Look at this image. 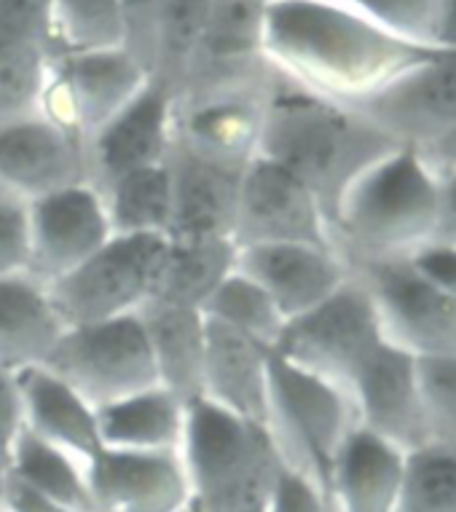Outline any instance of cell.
<instances>
[{"instance_id": "cell-48", "label": "cell", "mask_w": 456, "mask_h": 512, "mask_svg": "<svg viewBox=\"0 0 456 512\" xmlns=\"http://www.w3.org/2000/svg\"><path fill=\"white\" fill-rule=\"evenodd\" d=\"M258 3H263V6H269V3H274V0H258Z\"/></svg>"}, {"instance_id": "cell-21", "label": "cell", "mask_w": 456, "mask_h": 512, "mask_svg": "<svg viewBox=\"0 0 456 512\" xmlns=\"http://www.w3.org/2000/svg\"><path fill=\"white\" fill-rule=\"evenodd\" d=\"M172 183V226L175 239H234L239 183L245 169L202 159L178 145L167 156Z\"/></svg>"}, {"instance_id": "cell-35", "label": "cell", "mask_w": 456, "mask_h": 512, "mask_svg": "<svg viewBox=\"0 0 456 512\" xmlns=\"http://www.w3.org/2000/svg\"><path fill=\"white\" fill-rule=\"evenodd\" d=\"M210 9L212 0H164L159 65L153 78L167 86L172 94L183 86L188 70L194 65Z\"/></svg>"}, {"instance_id": "cell-9", "label": "cell", "mask_w": 456, "mask_h": 512, "mask_svg": "<svg viewBox=\"0 0 456 512\" xmlns=\"http://www.w3.org/2000/svg\"><path fill=\"white\" fill-rule=\"evenodd\" d=\"M379 309L384 338L414 357L456 354V295L435 285L408 258L352 266Z\"/></svg>"}, {"instance_id": "cell-28", "label": "cell", "mask_w": 456, "mask_h": 512, "mask_svg": "<svg viewBox=\"0 0 456 512\" xmlns=\"http://www.w3.org/2000/svg\"><path fill=\"white\" fill-rule=\"evenodd\" d=\"M237 269L234 239H164L151 301L204 309L223 279Z\"/></svg>"}, {"instance_id": "cell-42", "label": "cell", "mask_w": 456, "mask_h": 512, "mask_svg": "<svg viewBox=\"0 0 456 512\" xmlns=\"http://www.w3.org/2000/svg\"><path fill=\"white\" fill-rule=\"evenodd\" d=\"M22 432H25V403H22L19 373L0 365V464L6 470Z\"/></svg>"}, {"instance_id": "cell-31", "label": "cell", "mask_w": 456, "mask_h": 512, "mask_svg": "<svg viewBox=\"0 0 456 512\" xmlns=\"http://www.w3.org/2000/svg\"><path fill=\"white\" fill-rule=\"evenodd\" d=\"M202 311L204 317L212 319V322L234 330L239 336H247L271 352H274L282 330L288 325V319L282 317V311L266 295V290L239 269L231 271L220 282L218 290L210 295V301L204 303Z\"/></svg>"}, {"instance_id": "cell-15", "label": "cell", "mask_w": 456, "mask_h": 512, "mask_svg": "<svg viewBox=\"0 0 456 512\" xmlns=\"http://www.w3.org/2000/svg\"><path fill=\"white\" fill-rule=\"evenodd\" d=\"M30 210V269L41 285L68 277L113 239L102 194L92 183L70 185L27 204Z\"/></svg>"}, {"instance_id": "cell-3", "label": "cell", "mask_w": 456, "mask_h": 512, "mask_svg": "<svg viewBox=\"0 0 456 512\" xmlns=\"http://www.w3.org/2000/svg\"><path fill=\"white\" fill-rule=\"evenodd\" d=\"M440 180L416 145H400L357 177L333 215V242L347 261L408 258L435 239Z\"/></svg>"}, {"instance_id": "cell-16", "label": "cell", "mask_w": 456, "mask_h": 512, "mask_svg": "<svg viewBox=\"0 0 456 512\" xmlns=\"http://www.w3.org/2000/svg\"><path fill=\"white\" fill-rule=\"evenodd\" d=\"M357 427L411 454L430 443L424 421L416 357L392 341H381L347 387Z\"/></svg>"}, {"instance_id": "cell-37", "label": "cell", "mask_w": 456, "mask_h": 512, "mask_svg": "<svg viewBox=\"0 0 456 512\" xmlns=\"http://www.w3.org/2000/svg\"><path fill=\"white\" fill-rule=\"evenodd\" d=\"M387 33L435 49L440 0H349Z\"/></svg>"}, {"instance_id": "cell-5", "label": "cell", "mask_w": 456, "mask_h": 512, "mask_svg": "<svg viewBox=\"0 0 456 512\" xmlns=\"http://www.w3.org/2000/svg\"><path fill=\"white\" fill-rule=\"evenodd\" d=\"M269 429L285 462L306 472L328 491L330 470L357 416L344 387L271 352Z\"/></svg>"}, {"instance_id": "cell-17", "label": "cell", "mask_w": 456, "mask_h": 512, "mask_svg": "<svg viewBox=\"0 0 456 512\" xmlns=\"http://www.w3.org/2000/svg\"><path fill=\"white\" fill-rule=\"evenodd\" d=\"M237 269L266 290L285 319L328 301L352 277V266L336 247L304 242L237 247Z\"/></svg>"}, {"instance_id": "cell-12", "label": "cell", "mask_w": 456, "mask_h": 512, "mask_svg": "<svg viewBox=\"0 0 456 512\" xmlns=\"http://www.w3.org/2000/svg\"><path fill=\"white\" fill-rule=\"evenodd\" d=\"M89 183L86 143L51 113L0 121V191L22 202Z\"/></svg>"}, {"instance_id": "cell-32", "label": "cell", "mask_w": 456, "mask_h": 512, "mask_svg": "<svg viewBox=\"0 0 456 512\" xmlns=\"http://www.w3.org/2000/svg\"><path fill=\"white\" fill-rule=\"evenodd\" d=\"M54 57L41 43H0V121L46 113Z\"/></svg>"}, {"instance_id": "cell-40", "label": "cell", "mask_w": 456, "mask_h": 512, "mask_svg": "<svg viewBox=\"0 0 456 512\" xmlns=\"http://www.w3.org/2000/svg\"><path fill=\"white\" fill-rule=\"evenodd\" d=\"M0 43H41L54 51L51 0H0Z\"/></svg>"}, {"instance_id": "cell-23", "label": "cell", "mask_w": 456, "mask_h": 512, "mask_svg": "<svg viewBox=\"0 0 456 512\" xmlns=\"http://www.w3.org/2000/svg\"><path fill=\"white\" fill-rule=\"evenodd\" d=\"M25 429L43 443L89 464L102 451L97 408L46 368L19 370Z\"/></svg>"}, {"instance_id": "cell-47", "label": "cell", "mask_w": 456, "mask_h": 512, "mask_svg": "<svg viewBox=\"0 0 456 512\" xmlns=\"http://www.w3.org/2000/svg\"><path fill=\"white\" fill-rule=\"evenodd\" d=\"M419 151H432L440 161H446L448 167H456V129L448 132L446 137L435 140L432 145H427V148H419Z\"/></svg>"}, {"instance_id": "cell-24", "label": "cell", "mask_w": 456, "mask_h": 512, "mask_svg": "<svg viewBox=\"0 0 456 512\" xmlns=\"http://www.w3.org/2000/svg\"><path fill=\"white\" fill-rule=\"evenodd\" d=\"M406 454L355 427L328 480L333 512H397Z\"/></svg>"}, {"instance_id": "cell-46", "label": "cell", "mask_w": 456, "mask_h": 512, "mask_svg": "<svg viewBox=\"0 0 456 512\" xmlns=\"http://www.w3.org/2000/svg\"><path fill=\"white\" fill-rule=\"evenodd\" d=\"M435 49L456 51V0H440Z\"/></svg>"}, {"instance_id": "cell-30", "label": "cell", "mask_w": 456, "mask_h": 512, "mask_svg": "<svg viewBox=\"0 0 456 512\" xmlns=\"http://www.w3.org/2000/svg\"><path fill=\"white\" fill-rule=\"evenodd\" d=\"M9 475L22 480L25 486L41 491L54 502L65 504L73 512H94L86 464L70 454L43 443L41 437L22 432L11 451Z\"/></svg>"}, {"instance_id": "cell-41", "label": "cell", "mask_w": 456, "mask_h": 512, "mask_svg": "<svg viewBox=\"0 0 456 512\" xmlns=\"http://www.w3.org/2000/svg\"><path fill=\"white\" fill-rule=\"evenodd\" d=\"M266 512H333L328 491L296 467H285Z\"/></svg>"}, {"instance_id": "cell-10", "label": "cell", "mask_w": 456, "mask_h": 512, "mask_svg": "<svg viewBox=\"0 0 456 512\" xmlns=\"http://www.w3.org/2000/svg\"><path fill=\"white\" fill-rule=\"evenodd\" d=\"M271 76L274 70L253 84L175 94L172 145L226 167L245 169L258 156Z\"/></svg>"}, {"instance_id": "cell-19", "label": "cell", "mask_w": 456, "mask_h": 512, "mask_svg": "<svg viewBox=\"0 0 456 512\" xmlns=\"http://www.w3.org/2000/svg\"><path fill=\"white\" fill-rule=\"evenodd\" d=\"M94 512H191L183 456L102 448L86 464Z\"/></svg>"}, {"instance_id": "cell-44", "label": "cell", "mask_w": 456, "mask_h": 512, "mask_svg": "<svg viewBox=\"0 0 456 512\" xmlns=\"http://www.w3.org/2000/svg\"><path fill=\"white\" fill-rule=\"evenodd\" d=\"M0 507L3 512H73L65 504L54 502L49 496H43L41 491L25 486L22 480L6 472L3 486H0Z\"/></svg>"}, {"instance_id": "cell-11", "label": "cell", "mask_w": 456, "mask_h": 512, "mask_svg": "<svg viewBox=\"0 0 456 512\" xmlns=\"http://www.w3.org/2000/svg\"><path fill=\"white\" fill-rule=\"evenodd\" d=\"M400 145L427 148L456 129V51H440L349 105Z\"/></svg>"}, {"instance_id": "cell-38", "label": "cell", "mask_w": 456, "mask_h": 512, "mask_svg": "<svg viewBox=\"0 0 456 512\" xmlns=\"http://www.w3.org/2000/svg\"><path fill=\"white\" fill-rule=\"evenodd\" d=\"M119 11L124 51L132 54L153 78L159 65L164 0H119Z\"/></svg>"}, {"instance_id": "cell-34", "label": "cell", "mask_w": 456, "mask_h": 512, "mask_svg": "<svg viewBox=\"0 0 456 512\" xmlns=\"http://www.w3.org/2000/svg\"><path fill=\"white\" fill-rule=\"evenodd\" d=\"M397 512H456V448L427 443L406 454Z\"/></svg>"}, {"instance_id": "cell-18", "label": "cell", "mask_w": 456, "mask_h": 512, "mask_svg": "<svg viewBox=\"0 0 456 512\" xmlns=\"http://www.w3.org/2000/svg\"><path fill=\"white\" fill-rule=\"evenodd\" d=\"M175 94L153 78L132 105L86 140L89 183L100 191L137 169L164 164L172 148Z\"/></svg>"}, {"instance_id": "cell-29", "label": "cell", "mask_w": 456, "mask_h": 512, "mask_svg": "<svg viewBox=\"0 0 456 512\" xmlns=\"http://www.w3.org/2000/svg\"><path fill=\"white\" fill-rule=\"evenodd\" d=\"M110 228L119 236H169L172 183L167 161L137 169L100 188Z\"/></svg>"}, {"instance_id": "cell-50", "label": "cell", "mask_w": 456, "mask_h": 512, "mask_svg": "<svg viewBox=\"0 0 456 512\" xmlns=\"http://www.w3.org/2000/svg\"><path fill=\"white\" fill-rule=\"evenodd\" d=\"M191 512H194V510H191Z\"/></svg>"}, {"instance_id": "cell-43", "label": "cell", "mask_w": 456, "mask_h": 512, "mask_svg": "<svg viewBox=\"0 0 456 512\" xmlns=\"http://www.w3.org/2000/svg\"><path fill=\"white\" fill-rule=\"evenodd\" d=\"M408 261L416 271H422L424 277L432 279L435 285L456 295V247L448 244H427L414 255H408Z\"/></svg>"}, {"instance_id": "cell-39", "label": "cell", "mask_w": 456, "mask_h": 512, "mask_svg": "<svg viewBox=\"0 0 456 512\" xmlns=\"http://www.w3.org/2000/svg\"><path fill=\"white\" fill-rule=\"evenodd\" d=\"M30 269V210L27 202L0 194V279Z\"/></svg>"}, {"instance_id": "cell-49", "label": "cell", "mask_w": 456, "mask_h": 512, "mask_svg": "<svg viewBox=\"0 0 456 512\" xmlns=\"http://www.w3.org/2000/svg\"><path fill=\"white\" fill-rule=\"evenodd\" d=\"M0 194H3V191H0Z\"/></svg>"}, {"instance_id": "cell-4", "label": "cell", "mask_w": 456, "mask_h": 512, "mask_svg": "<svg viewBox=\"0 0 456 512\" xmlns=\"http://www.w3.org/2000/svg\"><path fill=\"white\" fill-rule=\"evenodd\" d=\"M194 512H266L288 467L271 429L207 400L188 403L180 445Z\"/></svg>"}, {"instance_id": "cell-25", "label": "cell", "mask_w": 456, "mask_h": 512, "mask_svg": "<svg viewBox=\"0 0 456 512\" xmlns=\"http://www.w3.org/2000/svg\"><path fill=\"white\" fill-rule=\"evenodd\" d=\"M68 325L51 301L49 287L30 274L0 279V365L41 368Z\"/></svg>"}, {"instance_id": "cell-2", "label": "cell", "mask_w": 456, "mask_h": 512, "mask_svg": "<svg viewBox=\"0 0 456 512\" xmlns=\"http://www.w3.org/2000/svg\"><path fill=\"white\" fill-rule=\"evenodd\" d=\"M395 148L400 143L344 102L309 92L279 73L271 76L258 156L296 175L320 199L330 226L357 177Z\"/></svg>"}, {"instance_id": "cell-27", "label": "cell", "mask_w": 456, "mask_h": 512, "mask_svg": "<svg viewBox=\"0 0 456 512\" xmlns=\"http://www.w3.org/2000/svg\"><path fill=\"white\" fill-rule=\"evenodd\" d=\"M188 405L169 389L151 387L97 408L102 448L137 454H178Z\"/></svg>"}, {"instance_id": "cell-45", "label": "cell", "mask_w": 456, "mask_h": 512, "mask_svg": "<svg viewBox=\"0 0 456 512\" xmlns=\"http://www.w3.org/2000/svg\"><path fill=\"white\" fill-rule=\"evenodd\" d=\"M432 244H448L456 247V167L446 180H440V210H438V228Z\"/></svg>"}, {"instance_id": "cell-20", "label": "cell", "mask_w": 456, "mask_h": 512, "mask_svg": "<svg viewBox=\"0 0 456 512\" xmlns=\"http://www.w3.org/2000/svg\"><path fill=\"white\" fill-rule=\"evenodd\" d=\"M263 14L258 0H212L194 65L178 92L220 89L261 81L271 73L263 54Z\"/></svg>"}, {"instance_id": "cell-6", "label": "cell", "mask_w": 456, "mask_h": 512, "mask_svg": "<svg viewBox=\"0 0 456 512\" xmlns=\"http://www.w3.org/2000/svg\"><path fill=\"white\" fill-rule=\"evenodd\" d=\"M41 368L60 376L94 408L159 387L140 311L68 328Z\"/></svg>"}, {"instance_id": "cell-8", "label": "cell", "mask_w": 456, "mask_h": 512, "mask_svg": "<svg viewBox=\"0 0 456 512\" xmlns=\"http://www.w3.org/2000/svg\"><path fill=\"white\" fill-rule=\"evenodd\" d=\"M164 239L113 234L89 261L49 285L62 322L76 328L137 314L151 301Z\"/></svg>"}, {"instance_id": "cell-36", "label": "cell", "mask_w": 456, "mask_h": 512, "mask_svg": "<svg viewBox=\"0 0 456 512\" xmlns=\"http://www.w3.org/2000/svg\"><path fill=\"white\" fill-rule=\"evenodd\" d=\"M416 376L430 443L456 448V354L416 357Z\"/></svg>"}, {"instance_id": "cell-26", "label": "cell", "mask_w": 456, "mask_h": 512, "mask_svg": "<svg viewBox=\"0 0 456 512\" xmlns=\"http://www.w3.org/2000/svg\"><path fill=\"white\" fill-rule=\"evenodd\" d=\"M140 319L151 344L159 387L169 389L186 405L202 400L204 346H207L204 311L148 301L140 309Z\"/></svg>"}, {"instance_id": "cell-1", "label": "cell", "mask_w": 456, "mask_h": 512, "mask_svg": "<svg viewBox=\"0 0 456 512\" xmlns=\"http://www.w3.org/2000/svg\"><path fill=\"white\" fill-rule=\"evenodd\" d=\"M274 73L330 100H363L440 49L387 33L349 0H274L263 14Z\"/></svg>"}, {"instance_id": "cell-22", "label": "cell", "mask_w": 456, "mask_h": 512, "mask_svg": "<svg viewBox=\"0 0 456 512\" xmlns=\"http://www.w3.org/2000/svg\"><path fill=\"white\" fill-rule=\"evenodd\" d=\"M271 349L207 319L202 400L269 427Z\"/></svg>"}, {"instance_id": "cell-7", "label": "cell", "mask_w": 456, "mask_h": 512, "mask_svg": "<svg viewBox=\"0 0 456 512\" xmlns=\"http://www.w3.org/2000/svg\"><path fill=\"white\" fill-rule=\"evenodd\" d=\"M381 341L379 309L363 279L352 271L328 301L288 319L274 352L347 389Z\"/></svg>"}, {"instance_id": "cell-13", "label": "cell", "mask_w": 456, "mask_h": 512, "mask_svg": "<svg viewBox=\"0 0 456 512\" xmlns=\"http://www.w3.org/2000/svg\"><path fill=\"white\" fill-rule=\"evenodd\" d=\"M234 242L237 247L282 242L336 247L320 199L296 175L263 156H255L242 172Z\"/></svg>"}, {"instance_id": "cell-33", "label": "cell", "mask_w": 456, "mask_h": 512, "mask_svg": "<svg viewBox=\"0 0 456 512\" xmlns=\"http://www.w3.org/2000/svg\"><path fill=\"white\" fill-rule=\"evenodd\" d=\"M54 54L124 49L119 0H51Z\"/></svg>"}, {"instance_id": "cell-14", "label": "cell", "mask_w": 456, "mask_h": 512, "mask_svg": "<svg viewBox=\"0 0 456 512\" xmlns=\"http://www.w3.org/2000/svg\"><path fill=\"white\" fill-rule=\"evenodd\" d=\"M151 81V73L124 49L57 54L46 113L73 126L86 143Z\"/></svg>"}]
</instances>
